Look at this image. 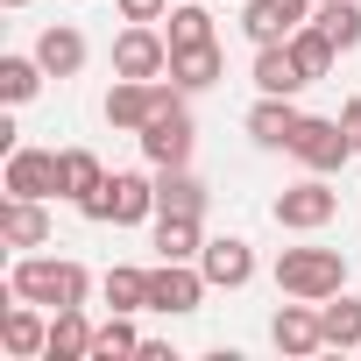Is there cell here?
Here are the masks:
<instances>
[{"mask_svg": "<svg viewBox=\"0 0 361 361\" xmlns=\"http://www.w3.org/2000/svg\"><path fill=\"white\" fill-rule=\"evenodd\" d=\"M319 326H326V347L354 354V347H361V298H354V290H333V298H319Z\"/></svg>", "mask_w": 361, "mask_h": 361, "instance_id": "cell-23", "label": "cell"}, {"mask_svg": "<svg viewBox=\"0 0 361 361\" xmlns=\"http://www.w3.org/2000/svg\"><path fill=\"white\" fill-rule=\"evenodd\" d=\"M290 156H298L305 170L333 177V170H347V156H354V135H347L340 121H319V114H305V121H298V135H290Z\"/></svg>", "mask_w": 361, "mask_h": 361, "instance_id": "cell-6", "label": "cell"}, {"mask_svg": "<svg viewBox=\"0 0 361 361\" xmlns=\"http://www.w3.org/2000/svg\"><path fill=\"white\" fill-rule=\"evenodd\" d=\"M0 8H29V0H0Z\"/></svg>", "mask_w": 361, "mask_h": 361, "instance_id": "cell-33", "label": "cell"}, {"mask_svg": "<svg viewBox=\"0 0 361 361\" xmlns=\"http://www.w3.org/2000/svg\"><path fill=\"white\" fill-rule=\"evenodd\" d=\"M312 22L333 36V50H340V57H347V50H361V0H319Z\"/></svg>", "mask_w": 361, "mask_h": 361, "instance_id": "cell-27", "label": "cell"}, {"mask_svg": "<svg viewBox=\"0 0 361 361\" xmlns=\"http://www.w3.org/2000/svg\"><path fill=\"white\" fill-rule=\"evenodd\" d=\"M206 177H192V163H170V170H156V213H199L206 220Z\"/></svg>", "mask_w": 361, "mask_h": 361, "instance_id": "cell-15", "label": "cell"}, {"mask_svg": "<svg viewBox=\"0 0 361 361\" xmlns=\"http://www.w3.org/2000/svg\"><path fill=\"white\" fill-rule=\"evenodd\" d=\"M0 241H8V248H43L50 241L43 199H8V206H0Z\"/></svg>", "mask_w": 361, "mask_h": 361, "instance_id": "cell-22", "label": "cell"}, {"mask_svg": "<svg viewBox=\"0 0 361 361\" xmlns=\"http://www.w3.org/2000/svg\"><path fill=\"white\" fill-rule=\"evenodd\" d=\"M206 234H199V213H156V255L163 262H199Z\"/></svg>", "mask_w": 361, "mask_h": 361, "instance_id": "cell-24", "label": "cell"}, {"mask_svg": "<svg viewBox=\"0 0 361 361\" xmlns=\"http://www.w3.org/2000/svg\"><path fill=\"white\" fill-rule=\"evenodd\" d=\"M298 121H305V114H298V106H290L283 92H262V99L248 106V135H255L262 149H290V135H298Z\"/></svg>", "mask_w": 361, "mask_h": 361, "instance_id": "cell-17", "label": "cell"}, {"mask_svg": "<svg viewBox=\"0 0 361 361\" xmlns=\"http://www.w3.org/2000/svg\"><path fill=\"white\" fill-rule=\"evenodd\" d=\"M290 57H298V71H305L312 85H319V78H326V71L340 64V50H333V36H326L319 22H305V29L290 36Z\"/></svg>", "mask_w": 361, "mask_h": 361, "instance_id": "cell-28", "label": "cell"}, {"mask_svg": "<svg viewBox=\"0 0 361 361\" xmlns=\"http://www.w3.org/2000/svg\"><path fill=\"white\" fill-rule=\"evenodd\" d=\"M0 347H8L15 361H36V354H50V319H43V305L15 298V305H8V319H0Z\"/></svg>", "mask_w": 361, "mask_h": 361, "instance_id": "cell-14", "label": "cell"}, {"mask_svg": "<svg viewBox=\"0 0 361 361\" xmlns=\"http://www.w3.org/2000/svg\"><path fill=\"white\" fill-rule=\"evenodd\" d=\"M36 57H43L50 78H78V71H85V36H78L71 22H50V29L36 36Z\"/></svg>", "mask_w": 361, "mask_h": 361, "instance_id": "cell-20", "label": "cell"}, {"mask_svg": "<svg viewBox=\"0 0 361 361\" xmlns=\"http://www.w3.org/2000/svg\"><path fill=\"white\" fill-rule=\"evenodd\" d=\"M85 290H92V276H85V262H71V255H22L15 276H8V298H29V305H43V312L85 305Z\"/></svg>", "mask_w": 361, "mask_h": 361, "instance_id": "cell-1", "label": "cell"}, {"mask_svg": "<svg viewBox=\"0 0 361 361\" xmlns=\"http://www.w3.org/2000/svg\"><path fill=\"white\" fill-rule=\"evenodd\" d=\"M170 29V50H192V43H220L213 36V15H206V0H170V15H163Z\"/></svg>", "mask_w": 361, "mask_h": 361, "instance_id": "cell-26", "label": "cell"}, {"mask_svg": "<svg viewBox=\"0 0 361 361\" xmlns=\"http://www.w3.org/2000/svg\"><path fill=\"white\" fill-rule=\"evenodd\" d=\"M135 142H142V156H149L156 170H170V163H192V142H199V128H192V106H185V92H177L170 106H156V114H149V128H142Z\"/></svg>", "mask_w": 361, "mask_h": 361, "instance_id": "cell-4", "label": "cell"}, {"mask_svg": "<svg viewBox=\"0 0 361 361\" xmlns=\"http://www.w3.org/2000/svg\"><path fill=\"white\" fill-rule=\"evenodd\" d=\"M312 78L298 71V57H290V43H255V92H283V99H298Z\"/></svg>", "mask_w": 361, "mask_h": 361, "instance_id": "cell-16", "label": "cell"}, {"mask_svg": "<svg viewBox=\"0 0 361 361\" xmlns=\"http://www.w3.org/2000/svg\"><path fill=\"white\" fill-rule=\"evenodd\" d=\"M170 71V36H156V22H128L114 36V78H163Z\"/></svg>", "mask_w": 361, "mask_h": 361, "instance_id": "cell-8", "label": "cell"}, {"mask_svg": "<svg viewBox=\"0 0 361 361\" xmlns=\"http://www.w3.org/2000/svg\"><path fill=\"white\" fill-rule=\"evenodd\" d=\"M276 290L319 305V298L347 290V255H340V248H283V255H276Z\"/></svg>", "mask_w": 361, "mask_h": 361, "instance_id": "cell-2", "label": "cell"}, {"mask_svg": "<svg viewBox=\"0 0 361 361\" xmlns=\"http://www.w3.org/2000/svg\"><path fill=\"white\" fill-rule=\"evenodd\" d=\"M8 199H57V149H8Z\"/></svg>", "mask_w": 361, "mask_h": 361, "instance_id": "cell-13", "label": "cell"}, {"mask_svg": "<svg viewBox=\"0 0 361 361\" xmlns=\"http://www.w3.org/2000/svg\"><path fill=\"white\" fill-rule=\"evenodd\" d=\"M99 290H106L114 312H149V269H106Z\"/></svg>", "mask_w": 361, "mask_h": 361, "instance_id": "cell-29", "label": "cell"}, {"mask_svg": "<svg viewBox=\"0 0 361 361\" xmlns=\"http://www.w3.org/2000/svg\"><path fill=\"white\" fill-rule=\"evenodd\" d=\"M99 185H106V163H99L92 149H57V199L85 206Z\"/></svg>", "mask_w": 361, "mask_h": 361, "instance_id": "cell-18", "label": "cell"}, {"mask_svg": "<svg viewBox=\"0 0 361 361\" xmlns=\"http://www.w3.org/2000/svg\"><path fill=\"white\" fill-rule=\"evenodd\" d=\"M340 128H347V135H354V149H361V92L340 106Z\"/></svg>", "mask_w": 361, "mask_h": 361, "instance_id": "cell-32", "label": "cell"}, {"mask_svg": "<svg viewBox=\"0 0 361 361\" xmlns=\"http://www.w3.org/2000/svg\"><path fill=\"white\" fill-rule=\"evenodd\" d=\"M220 71H227L220 43H192V50H170V85H177V92H206V85H220Z\"/></svg>", "mask_w": 361, "mask_h": 361, "instance_id": "cell-19", "label": "cell"}, {"mask_svg": "<svg viewBox=\"0 0 361 361\" xmlns=\"http://www.w3.org/2000/svg\"><path fill=\"white\" fill-rule=\"evenodd\" d=\"M114 8H121V22H163L170 0H114Z\"/></svg>", "mask_w": 361, "mask_h": 361, "instance_id": "cell-31", "label": "cell"}, {"mask_svg": "<svg viewBox=\"0 0 361 361\" xmlns=\"http://www.w3.org/2000/svg\"><path fill=\"white\" fill-rule=\"evenodd\" d=\"M78 213L99 220V227H142V220H156V177H142V170H114Z\"/></svg>", "mask_w": 361, "mask_h": 361, "instance_id": "cell-3", "label": "cell"}, {"mask_svg": "<svg viewBox=\"0 0 361 361\" xmlns=\"http://www.w3.org/2000/svg\"><path fill=\"white\" fill-rule=\"evenodd\" d=\"M199 269H206V283H213V290H241V283L255 276V248H248L241 234H220V241H206V248H199Z\"/></svg>", "mask_w": 361, "mask_h": 361, "instance_id": "cell-12", "label": "cell"}, {"mask_svg": "<svg viewBox=\"0 0 361 361\" xmlns=\"http://www.w3.org/2000/svg\"><path fill=\"white\" fill-rule=\"evenodd\" d=\"M269 340H276V354H290V361H305V354H326V326H319V305H312V298L283 305V312L269 319Z\"/></svg>", "mask_w": 361, "mask_h": 361, "instance_id": "cell-11", "label": "cell"}, {"mask_svg": "<svg viewBox=\"0 0 361 361\" xmlns=\"http://www.w3.org/2000/svg\"><path fill=\"white\" fill-rule=\"evenodd\" d=\"M319 0H248L241 8V36L248 43H290L305 22H312Z\"/></svg>", "mask_w": 361, "mask_h": 361, "instance_id": "cell-10", "label": "cell"}, {"mask_svg": "<svg viewBox=\"0 0 361 361\" xmlns=\"http://www.w3.org/2000/svg\"><path fill=\"white\" fill-rule=\"evenodd\" d=\"M142 347V333H135V312H114L99 333H92V361H121V354H135Z\"/></svg>", "mask_w": 361, "mask_h": 361, "instance_id": "cell-30", "label": "cell"}, {"mask_svg": "<svg viewBox=\"0 0 361 361\" xmlns=\"http://www.w3.org/2000/svg\"><path fill=\"white\" fill-rule=\"evenodd\" d=\"M43 78H50V71H43L36 50H29V57H15V50L0 57V99H8V106H29V99L43 92Z\"/></svg>", "mask_w": 361, "mask_h": 361, "instance_id": "cell-25", "label": "cell"}, {"mask_svg": "<svg viewBox=\"0 0 361 361\" xmlns=\"http://www.w3.org/2000/svg\"><path fill=\"white\" fill-rule=\"evenodd\" d=\"M92 319H85V305H64V312H50V361H92Z\"/></svg>", "mask_w": 361, "mask_h": 361, "instance_id": "cell-21", "label": "cell"}, {"mask_svg": "<svg viewBox=\"0 0 361 361\" xmlns=\"http://www.w3.org/2000/svg\"><path fill=\"white\" fill-rule=\"evenodd\" d=\"M206 269L199 262H156L149 269V312H170V319H185V312H199L206 305Z\"/></svg>", "mask_w": 361, "mask_h": 361, "instance_id": "cell-7", "label": "cell"}, {"mask_svg": "<svg viewBox=\"0 0 361 361\" xmlns=\"http://www.w3.org/2000/svg\"><path fill=\"white\" fill-rule=\"evenodd\" d=\"M170 99H177V85H163V78H114V92H106V121L128 128V135H142L149 114L170 106Z\"/></svg>", "mask_w": 361, "mask_h": 361, "instance_id": "cell-9", "label": "cell"}, {"mask_svg": "<svg viewBox=\"0 0 361 361\" xmlns=\"http://www.w3.org/2000/svg\"><path fill=\"white\" fill-rule=\"evenodd\" d=\"M269 213H276V227H290V234H319V227H326V220L340 213V192L326 185L319 170H312L305 185H290V192H276V206H269Z\"/></svg>", "mask_w": 361, "mask_h": 361, "instance_id": "cell-5", "label": "cell"}]
</instances>
